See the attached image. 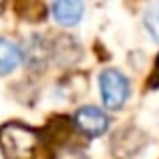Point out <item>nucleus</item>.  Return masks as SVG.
I'll return each instance as SVG.
<instances>
[{"mask_svg":"<svg viewBox=\"0 0 159 159\" xmlns=\"http://www.w3.org/2000/svg\"><path fill=\"white\" fill-rule=\"evenodd\" d=\"M22 62V52L12 40L0 39V75H8Z\"/></svg>","mask_w":159,"mask_h":159,"instance_id":"5","label":"nucleus"},{"mask_svg":"<svg viewBox=\"0 0 159 159\" xmlns=\"http://www.w3.org/2000/svg\"><path fill=\"white\" fill-rule=\"evenodd\" d=\"M83 0H52V16L62 26H75L83 18Z\"/></svg>","mask_w":159,"mask_h":159,"instance_id":"4","label":"nucleus"},{"mask_svg":"<svg viewBox=\"0 0 159 159\" xmlns=\"http://www.w3.org/2000/svg\"><path fill=\"white\" fill-rule=\"evenodd\" d=\"M145 28L151 32V36L159 40V2L153 4L145 14Z\"/></svg>","mask_w":159,"mask_h":159,"instance_id":"6","label":"nucleus"},{"mask_svg":"<svg viewBox=\"0 0 159 159\" xmlns=\"http://www.w3.org/2000/svg\"><path fill=\"white\" fill-rule=\"evenodd\" d=\"M75 125L79 127L81 133L89 137H101L109 129V117L99 107L87 105L75 113Z\"/></svg>","mask_w":159,"mask_h":159,"instance_id":"3","label":"nucleus"},{"mask_svg":"<svg viewBox=\"0 0 159 159\" xmlns=\"http://www.w3.org/2000/svg\"><path fill=\"white\" fill-rule=\"evenodd\" d=\"M2 6H4V0H0V10H2Z\"/></svg>","mask_w":159,"mask_h":159,"instance_id":"9","label":"nucleus"},{"mask_svg":"<svg viewBox=\"0 0 159 159\" xmlns=\"http://www.w3.org/2000/svg\"><path fill=\"white\" fill-rule=\"evenodd\" d=\"M99 85H101V97L107 109L117 111L127 103L129 93H131V87L129 81L123 73H119L117 69H105L101 73L99 79Z\"/></svg>","mask_w":159,"mask_h":159,"instance_id":"2","label":"nucleus"},{"mask_svg":"<svg viewBox=\"0 0 159 159\" xmlns=\"http://www.w3.org/2000/svg\"><path fill=\"white\" fill-rule=\"evenodd\" d=\"M39 147V133L22 123L0 127V149L6 159H32Z\"/></svg>","mask_w":159,"mask_h":159,"instance_id":"1","label":"nucleus"},{"mask_svg":"<svg viewBox=\"0 0 159 159\" xmlns=\"http://www.w3.org/2000/svg\"><path fill=\"white\" fill-rule=\"evenodd\" d=\"M149 87L151 89H157L159 87V57L155 58V66H153V73L149 77Z\"/></svg>","mask_w":159,"mask_h":159,"instance_id":"8","label":"nucleus"},{"mask_svg":"<svg viewBox=\"0 0 159 159\" xmlns=\"http://www.w3.org/2000/svg\"><path fill=\"white\" fill-rule=\"evenodd\" d=\"M54 159H87V155L81 151V149H75V147H62L61 151L57 153Z\"/></svg>","mask_w":159,"mask_h":159,"instance_id":"7","label":"nucleus"}]
</instances>
